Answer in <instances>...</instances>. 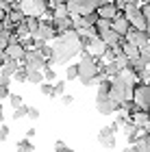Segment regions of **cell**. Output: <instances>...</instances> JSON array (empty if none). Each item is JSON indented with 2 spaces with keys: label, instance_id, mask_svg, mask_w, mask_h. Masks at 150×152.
I'll return each mask as SVG.
<instances>
[{
  "label": "cell",
  "instance_id": "35",
  "mask_svg": "<svg viewBox=\"0 0 150 152\" xmlns=\"http://www.w3.org/2000/svg\"><path fill=\"white\" fill-rule=\"evenodd\" d=\"M113 4H115V9H118L120 13H122V11H124L126 7H128V2H126V0H113Z\"/></svg>",
  "mask_w": 150,
  "mask_h": 152
},
{
  "label": "cell",
  "instance_id": "25",
  "mask_svg": "<svg viewBox=\"0 0 150 152\" xmlns=\"http://www.w3.org/2000/svg\"><path fill=\"white\" fill-rule=\"evenodd\" d=\"M13 80H18V83H29V70H26V67H20V70L13 74Z\"/></svg>",
  "mask_w": 150,
  "mask_h": 152
},
{
  "label": "cell",
  "instance_id": "34",
  "mask_svg": "<svg viewBox=\"0 0 150 152\" xmlns=\"http://www.w3.org/2000/svg\"><path fill=\"white\" fill-rule=\"evenodd\" d=\"M139 54H141V59H144L146 63H148V61H150V46H146V48H139Z\"/></svg>",
  "mask_w": 150,
  "mask_h": 152
},
{
  "label": "cell",
  "instance_id": "29",
  "mask_svg": "<svg viewBox=\"0 0 150 152\" xmlns=\"http://www.w3.org/2000/svg\"><path fill=\"white\" fill-rule=\"evenodd\" d=\"M9 133H11V128L7 126V124H0V141H7V139H9Z\"/></svg>",
  "mask_w": 150,
  "mask_h": 152
},
{
  "label": "cell",
  "instance_id": "18",
  "mask_svg": "<svg viewBox=\"0 0 150 152\" xmlns=\"http://www.w3.org/2000/svg\"><path fill=\"white\" fill-rule=\"evenodd\" d=\"M46 80V76L42 70H29V83H33V85H42V83Z\"/></svg>",
  "mask_w": 150,
  "mask_h": 152
},
{
  "label": "cell",
  "instance_id": "17",
  "mask_svg": "<svg viewBox=\"0 0 150 152\" xmlns=\"http://www.w3.org/2000/svg\"><path fill=\"white\" fill-rule=\"evenodd\" d=\"M109 94H111V78L105 76V78L98 83V94L96 96H109Z\"/></svg>",
  "mask_w": 150,
  "mask_h": 152
},
{
  "label": "cell",
  "instance_id": "21",
  "mask_svg": "<svg viewBox=\"0 0 150 152\" xmlns=\"http://www.w3.org/2000/svg\"><path fill=\"white\" fill-rule=\"evenodd\" d=\"M24 24L29 26L31 33H35V31L39 28V24H42V20H39L37 15H26V18H24Z\"/></svg>",
  "mask_w": 150,
  "mask_h": 152
},
{
  "label": "cell",
  "instance_id": "24",
  "mask_svg": "<svg viewBox=\"0 0 150 152\" xmlns=\"http://www.w3.org/2000/svg\"><path fill=\"white\" fill-rule=\"evenodd\" d=\"M111 28V20H102V18H98V22H96V31H98V37L102 35L105 31H109Z\"/></svg>",
  "mask_w": 150,
  "mask_h": 152
},
{
  "label": "cell",
  "instance_id": "1",
  "mask_svg": "<svg viewBox=\"0 0 150 152\" xmlns=\"http://www.w3.org/2000/svg\"><path fill=\"white\" fill-rule=\"evenodd\" d=\"M85 48L78 39V31L70 28L65 33H59L57 37L52 39V65H63L67 63L72 57L80 54Z\"/></svg>",
  "mask_w": 150,
  "mask_h": 152
},
{
  "label": "cell",
  "instance_id": "23",
  "mask_svg": "<svg viewBox=\"0 0 150 152\" xmlns=\"http://www.w3.org/2000/svg\"><path fill=\"white\" fill-rule=\"evenodd\" d=\"M78 78V63L65 67V80H76Z\"/></svg>",
  "mask_w": 150,
  "mask_h": 152
},
{
  "label": "cell",
  "instance_id": "37",
  "mask_svg": "<svg viewBox=\"0 0 150 152\" xmlns=\"http://www.w3.org/2000/svg\"><path fill=\"white\" fill-rule=\"evenodd\" d=\"M63 148H67V146H65V141H61V139H59V141H54V150H63Z\"/></svg>",
  "mask_w": 150,
  "mask_h": 152
},
{
  "label": "cell",
  "instance_id": "33",
  "mask_svg": "<svg viewBox=\"0 0 150 152\" xmlns=\"http://www.w3.org/2000/svg\"><path fill=\"white\" fill-rule=\"evenodd\" d=\"M26 117H29V120H33V122H35V120H39V111H37L35 107H29V115H26Z\"/></svg>",
  "mask_w": 150,
  "mask_h": 152
},
{
  "label": "cell",
  "instance_id": "16",
  "mask_svg": "<svg viewBox=\"0 0 150 152\" xmlns=\"http://www.w3.org/2000/svg\"><path fill=\"white\" fill-rule=\"evenodd\" d=\"M122 50H124L128 57H131V61L141 57V54H139V46H137V44H131V41H126V39L122 41Z\"/></svg>",
  "mask_w": 150,
  "mask_h": 152
},
{
  "label": "cell",
  "instance_id": "7",
  "mask_svg": "<svg viewBox=\"0 0 150 152\" xmlns=\"http://www.w3.org/2000/svg\"><path fill=\"white\" fill-rule=\"evenodd\" d=\"M96 111L100 115H113L122 111V102L113 100L111 96H96Z\"/></svg>",
  "mask_w": 150,
  "mask_h": 152
},
{
  "label": "cell",
  "instance_id": "13",
  "mask_svg": "<svg viewBox=\"0 0 150 152\" xmlns=\"http://www.w3.org/2000/svg\"><path fill=\"white\" fill-rule=\"evenodd\" d=\"M107 41L105 39H100V37H94L91 41H89V46H87V50H89L94 57H98V59H102L105 57V52H107Z\"/></svg>",
  "mask_w": 150,
  "mask_h": 152
},
{
  "label": "cell",
  "instance_id": "43",
  "mask_svg": "<svg viewBox=\"0 0 150 152\" xmlns=\"http://www.w3.org/2000/svg\"><path fill=\"white\" fill-rule=\"evenodd\" d=\"M0 31H2V20H0Z\"/></svg>",
  "mask_w": 150,
  "mask_h": 152
},
{
  "label": "cell",
  "instance_id": "36",
  "mask_svg": "<svg viewBox=\"0 0 150 152\" xmlns=\"http://www.w3.org/2000/svg\"><path fill=\"white\" fill-rule=\"evenodd\" d=\"M141 13H144L146 20L150 22V2H141Z\"/></svg>",
  "mask_w": 150,
  "mask_h": 152
},
{
  "label": "cell",
  "instance_id": "45",
  "mask_svg": "<svg viewBox=\"0 0 150 152\" xmlns=\"http://www.w3.org/2000/svg\"><path fill=\"white\" fill-rule=\"evenodd\" d=\"M148 141H150V133H148Z\"/></svg>",
  "mask_w": 150,
  "mask_h": 152
},
{
  "label": "cell",
  "instance_id": "4",
  "mask_svg": "<svg viewBox=\"0 0 150 152\" xmlns=\"http://www.w3.org/2000/svg\"><path fill=\"white\" fill-rule=\"evenodd\" d=\"M18 4L26 15H37V18H42L48 9H52L50 0H20Z\"/></svg>",
  "mask_w": 150,
  "mask_h": 152
},
{
  "label": "cell",
  "instance_id": "14",
  "mask_svg": "<svg viewBox=\"0 0 150 152\" xmlns=\"http://www.w3.org/2000/svg\"><path fill=\"white\" fill-rule=\"evenodd\" d=\"M96 11H98V15H100L102 20H111V22H113V20H115V18L120 15V11L115 9V4H113V2H107V4L98 7Z\"/></svg>",
  "mask_w": 150,
  "mask_h": 152
},
{
  "label": "cell",
  "instance_id": "3",
  "mask_svg": "<svg viewBox=\"0 0 150 152\" xmlns=\"http://www.w3.org/2000/svg\"><path fill=\"white\" fill-rule=\"evenodd\" d=\"M111 96L113 100H118V102H128V100H133V96H135V85H128V83L122 78V76L118 74L115 78H111Z\"/></svg>",
  "mask_w": 150,
  "mask_h": 152
},
{
  "label": "cell",
  "instance_id": "20",
  "mask_svg": "<svg viewBox=\"0 0 150 152\" xmlns=\"http://www.w3.org/2000/svg\"><path fill=\"white\" fill-rule=\"evenodd\" d=\"M15 150H18V152H35V146H33V141L26 137V139H20V141H18Z\"/></svg>",
  "mask_w": 150,
  "mask_h": 152
},
{
  "label": "cell",
  "instance_id": "26",
  "mask_svg": "<svg viewBox=\"0 0 150 152\" xmlns=\"http://www.w3.org/2000/svg\"><path fill=\"white\" fill-rule=\"evenodd\" d=\"M26 115H29V107L26 104L13 109V120H22V117H26Z\"/></svg>",
  "mask_w": 150,
  "mask_h": 152
},
{
  "label": "cell",
  "instance_id": "2",
  "mask_svg": "<svg viewBox=\"0 0 150 152\" xmlns=\"http://www.w3.org/2000/svg\"><path fill=\"white\" fill-rule=\"evenodd\" d=\"M98 63H100V59L94 57L87 48L80 52V61H78V80L83 83L85 87H91L94 83H98V78H100V67H98Z\"/></svg>",
  "mask_w": 150,
  "mask_h": 152
},
{
  "label": "cell",
  "instance_id": "10",
  "mask_svg": "<svg viewBox=\"0 0 150 152\" xmlns=\"http://www.w3.org/2000/svg\"><path fill=\"white\" fill-rule=\"evenodd\" d=\"M115 130L111 126H105V128H100L98 130V143L102 148H107V150H113L115 148V143H118V139H115Z\"/></svg>",
  "mask_w": 150,
  "mask_h": 152
},
{
  "label": "cell",
  "instance_id": "46",
  "mask_svg": "<svg viewBox=\"0 0 150 152\" xmlns=\"http://www.w3.org/2000/svg\"><path fill=\"white\" fill-rule=\"evenodd\" d=\"M13 2H20V0H13Z\"/></svg>",
  "mask_w": 150,
  "mask_h": 152
},
{
  "label": "cell",
  "instance_id": "11",
  "mask_svg": "<svg viewBox=\"0 0 150 152\" xmlns=\"http://www.w3.org/2000/svg\"><path fill=\"white\" fill-rule=\"evenodd\" d=\"M4 52H7V57L18 59V61H24V57H26V48L22 46V41H11Z\"/></svg>",
  "mask_w": 150,
  "mask_h": 152
},
{
  "label": "cell",
  "instance_id": "42",
  "mask_svg": "<svg viewBox=\"0 0 150 152\" xmlns=\"http://www.w3.org/2000/svg\"><path fill=\"white\" fill-rule=\"evenodd\" d=\"M4 120V115H2V104H0V122Z\"/></svg>",
  "mask_w": 150,
  "mask_h": 152
},
{
  "label": "cell",
  "instance_id": "9",
  "mask_svg": "<svg viewBox=\"0 0 150 152\" xmlns=\"http://www.w3.org/2000/svg\"><path fill=\"white\" fill-rule=\"evenodd\" d=\"M59 33H57V28H54V24H52V20H42V24H39V28L33 33V37L35 39H39V41H50V39H54Z\"/></svg>",
  "mask_w": 150,
  "mask_h": 152
},
{
  "label": "cell",
  "instance_id": "39",
  "mask_svg": "<svg viewBox=\"0 0 150 152\" xmlns=\"http://www.w3.org/2000/svg\"><path fill=\"white\" fill-rule=\"evenodd\" d=\"M122 152H137V146H131V143H128V146L122 150Z\"/></svg>",
  "mask_w": 150,
  "mask_h": 152
},
{
  "label": "cell",
  "instance_id": "41",
  "mask_svg": "<svg viewBox=\"0 0 150 152\" xmlns=\"http://www.w3.org/2000/svg\"><path fill=\"white\" fill-rule=\"evenodd\" d=\"M54 152H74V150H70V148H63V150H54Z\"/></svg>",
  "mask_w": 150,
  "mask_h": 152
},
{
  "label": "cell",
  "instance_id": "22",
  "mask_svg": "<svg viewBox=\"0 0 150 152\" xmlns=\"http://www.w3.org/2000/svg\"><path fill=\"white\" fill-rule=\"evenodd\" d=\"M39 91H42L44 96H50V98H57V96H54V83H48V80H44L42 85H39Z\"/></svg>",
  "mask_w": 150,
  "mask_h": 152
},
{
  "label": "cell",
  "instance_id": "5",
  "mask_svg": "<svg viewBox=\"0 0 150 152\" xmlns=\"http://www.w3.org/2000/svg\"><path fill=\"white\" fill-rule=\"evenodd\" d=\"M124 15H126L128 22H131L133 28H137V31H148V28H150V22L146 20L144 13H141V7H133V4H128L126 9H124Z\"/></svg>",
  "mask_w": 150,
  "mask_h": 152
},
{
  "label": "cell",
  "instance_id": "8",
  "mask_svg": "<svg viewBox=\"0 0 150 152\" xmlns=\"http://www.w3.org/2000/svg\"><path fill=\"white\" fill-rule=\"evenodd\" d=\"M133 100L137 102L144 111H148V109H150V83H137V85H135Z\"/></svg>",
  "mask_w": 150,
  "mask_h": 152
},
{
  "label": "cell",
  "instance_id": "40",
  "mask_svg": "<svg viewBox=\"0 0 150 152\" xmlns=\"http://www.w3.org/2000/svg\"><path fill=\"white\" fill-rule=\"evenodd\" d=\"M126 2H128V4H133V7H139L141 0H126Z\"/></svg>",
  "mask_w": 150,
  "mask_h": 152
},
{
  "label": "cell",
  "instance_id": "15",
  "mask_svg": "<svg viewBox=\"0 0 150 152\" xmlns=\"http://www.w3.org/2000/svg\"><path fill=\"white\" fill-rule=\"evenodd\" d=\"M131 120L135 122V126H139V128H148V124H150V113L148 111H144V109H141V111H137L135 115H131Z\"/></svg>",
  "mask_w": 150,
  "mask_h": 152
},
{
  "label": "cell",
  "instance_id": "19",
  "mask_svg": "<svg viewBox=\"0 0 150 152\" xmlns=\"http://www.w3.org/2000/svg\"><path fill=\"white\" fill-rule=\"evenodd\" d=\"M137 146V152H150V141H148V130H144L139 137V141L135 143Z\"/></svg>",
  "mask_w": 150,
  "mask_h": 152
},
{
  "label": "cell",
  "instance_id": "12",
  "mask_svg": "<svg viewBox=\"0 0 150 152\" xmlns=\"http://www.w3.org/2000/svg\"><path fill=\"white\" fill-rule=\"evenodd\" d=\"M111 28H113L115 33H120L122 37H126V33L131 31V22H128V20H126V15H124V11H122L120 15H118V18H115L113 22H111Z\"/></svg>",
  "mask_w": 150,
  "mask_h": 152
},
{
  "label": "cell",
  "instance_id": "28",
  "mask_svg": "<svg viewBox=\"0 0 150 152\" xmlns=\"http://www.w3.org/2000/svg\"><path fill=\"white\" fill-rule=\"evenodd\" d=\"M9 102H11V107H13V109L24 104V100H22V96H20V94H11V96H9Z\"/></svg>",
  "mask_w": 150,
  "mask_h": 152
},
{
  "label": "cell",
  "instance_id": "44",
  "mask_svg": "<svg viewBox=\"0 0 150 152\" xmlns=\"http://www.w3.org/2000/svg\"><path fill=\"white\" fill-rule=\"evenodd\" d=\"M141 2H150V0H141Z\"/></svg>",
  "mask_w": 150,
  "mask_h": 152
},
{
  "label": "cell",
  "instance_id": "6",
  "mask_svg": "<svg viewBox=\"0 0 150 152\" xmlns=\"http://www.w3.org/2000/svg\"><path fill=\"white\" fill-rule=\"evenodd\" d=\"M24 67L26 70H46V67H52L48 61H46L44 57H42V52L37 50V48H33V50H26V57H24Z\"/></svg>",
  "mask_w": 150,
  "mask_h": 152
},
{
  "label": "cell",
  "instance_id": "31",
  "mask_svg": "<svg viewBox=\"0 0 150 152\" xmlns=\"http://www.w3.org/2000/svg\"><path fill=\"white\" fill-rule=\"evenodd\" d=\"M61 104H63V107H70V104H74V96H70V94H63V96H61Z\"/></svg>",
  "mask_w": 150,
  "mask_h": 152
},
{
  "label": "cell",
  "instance_id": "30",
  "mask_svg": "<svg viewBox=\"0 0 150 152\" xmlns=\"http://www.w3.org/2000/svg\"><path fill=\"white\" fill-rule=\"evenodd\" d=\"M44 76H46V80H48V83H54V80H57V72H54L52 67H46V70H44Z\"/></svg>",
  "mask_w": 150,
  "mask_h": 152
},
{
  "label": "cell",
  "instance_id": "32",
  "mask_svg": "<svg viewBox=\"0 0 150 152\" xmlns=\"http://www.w3.org/2000/svg\"><path fill=\"white\" fill-rule=\"evenodd\" d=\"M11 91H9V85H2L0 83V100H4V98H9Z\"/></svg>",
  "mask_w": 150,
  "mask_h": 152
},
{
  "label": "cell",
  "instance_id": "27",
  "mask_svg": "<svg viewBox=\"0 0 150 152\" xmlns=\"http://www.w3.org/2000/svg\"><path fill=\"white\" fill-rule=\"evenodd\" d=\"M67 87V80H54V96H63Z\"/></svg>",
  "mask_w": 150,
  "mask_h": 152
},
{
  "label": "cell",
  "instance_id": "38",
  "mask_svg": "<svg viewBox=\"0 0 150 152\" xmlns=\"http://www.w3.org/2000/svg\"><path fill=\"white\" fill-rule=\"evenodd\" d=\"M35 135H37V130H35V128H29V130H26V137H29V139H33Z\"/></svg>",
  "mask_w": 150,
  "mask_h": 152
}]
</instances>
